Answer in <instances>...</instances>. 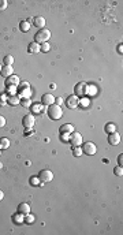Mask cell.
<instances>
[{"mask_svg": "<svg viewBox=\"0 0 123 235\" xmlns=\"http://www.w3.org/2000/svg\"><path fill=\"white\" fill-rule=\"evenodd\" d=\"M69 142L72 145V148H74V146H79L81 144H82V135L77 131H72L71 137L69 138Z\"/></svg>", "mask_w": 123, "mask_h": 235, "instance_id": "8992f818", "label": "cell"}, {"mask_svg": "<svg viewBox=\"0 0 123 235\" xmlns=\"http://www.w3.org/2000/svg\"><path fill=\"white\" fill-rule=\"evenodd\" d=\"M41 103L44 104V105H52V104H55V96L49 94V93H47V94H44L43 97H41Z\"/></svg>", "mask_w": 123, "mask_h": 235, "instance_id": "8fae6325", "label": "cell"}, {"mask_svg": "<svg viewBox=\"0 0 123 235\" xmlns=\"http://www.w3.org/2000/svg\"><path fill=\"white\" fill-rule=\"evenodd\" d=\"M55 104H56V105H59V107H62L64 104V100L62 97H56V98H55Z\"/></svg>", "mask_w": 123, "mask_h": 235, "instance_id": "83f0119b", "label": "cell"}, {"mask_svg": "<svg viewBox=\"0 0 123 235\" xmlns=\"http://www.w3.org/2000/svg\"><path fill=\"white\" fill-rule=\"evenodd\" d=\"M27 52L29 53H38L40 52V44H37V42H30L29 47H27Z\"/></svg>", "mask_w": 123, "mask_h": 235, "instance_id": "9a60e30c", "label": "cell"}, {"mask_svg": "<svg viewBox=\"0 0 123 235\" xmlns=\"http://www.w3.org/2000/svg\"><path fill=\"white\" fill-rule=\"evenodd\" d=\"M0 155H2V151H0Z\"/></svg>", "mask_w": 123, "mask_h": 235, "instance_id": "74e56055", "label": "cell"}, {"mask_svg": "<svg viewBox=\"0 0 123 235\" xmlns=\"http://www.w3.org/2000/svg\"><path fill=\"white\" fill-rule=\"evenodd\" d=\"M66 105L69 107L70 109H75L78 105H79V98L77 97V96H69V97L66 98Z\"/></svg>", "mask_w": 123, "mask_h": 235, "instance_id": "ba28073f", "label": "cell"}, {"mask_svg": "<svg viewBox=\"0 0 123 235\" xmlns=\"http://www.w3.org/2000/svg\"><path fill=\"white\" fill-rule=\"evenodd\" d=\"M19 85V78L16 75H11V77L5 78V86H16Z\"/></svg>", "mask_w": 123, "mask_h": 235, "instance_id": "4fadbf2b", "label": "cell"}, {"mask_svg": "<svg viewBox=\"0 0 123 235\" xmlns=\"http://www.w3.org/2000/svg\"><path fill=\"white\" fill-rule=\"evenodd\" d=\"M3 197H4V193H3V191H2V190H0V201H2V200H3Z\"/></svg>", "mask_w": 123, "mask_h": 235, "instance_id": "e575fe53", "label": "cell"}, {"mask_svg": "<svg viewBox=\"0 0 123 235\" xmlns=\"http://www.w3.org/2000/svg\"><path fill=\"white\" fill-rule=\"evenodd\" d=\"M18 213L21 215H26V213H30V205L26 202H22L18 205Z\"/></svg>", "mask_w": 123, "mask_h": 235, "instance_id": "5bb4252c", "label": "cell"}, {"mask_svg": "<svg viewBox=\"0 0 123 235\" xmlns=\"http://www.w3.org/2000/svg\"><path fill=\"white\" fill-rule=\"evenodd\" d=\"M14 74V70L12 66H3L2 67V71H0V75H3L4 78H8Z\"/></svg>", "mask_w": 123, "mask_h": 235, "instance_id": "7c38bea8", "label": "cell"}, {"mask_svg": "<svg viewBox=\"0 0 123 235\" xmlns=\"http://www.w3.org/2000/svg\"><path fill=\"white\" fill-rule=\"evenodd\" d=\"M5 7H7V2H0V10H5Z\"/></svg>", "mask_w": 123, "mask_h": 235, "instance_id": "d6a6232c", "label": "cell"}, {"mask_svg": "<svg viewBox=\"0 0 123 235\" xmlns=\"http://www.w3.org/2000/svg\"><path fill=\"white\" fill-rule=\"evenodd\" d=\"M72 155L77 156V157H79L81 155H82V149L78 148V146H74V149H72Z\"/></svg>", "mask_w": 123, "mask_h": 235, "instance_id": "d4e9b609", "label": "cell"}, {"mask_svg": "<svg viewBox=\"0 0 123 235\" xmlns=\"http://www.w3.org/2000/svg\"><path fill=\"white\" fill-rule=\"evenodd\" d=\"M108 142H110V145H118V144H121V135L118 134V133H112V134H108Z\"/></svg>", "mask_w": 123, "mask_h": 235, "instance_id": "30bf717a", "label": "cell"}, {"mask_svg": "<svg viewBox=\"0 0 123 235\" xmlns=\"http://www.w3.org/2000/svg\"><path fill=\"white\" fill-rule=\"evenodd\" d=\"M19 29H21L22 32H25V33L29 32L30 30V23L27 21H22L21 23H19Z\"/></svg>", "mask_w": 123, "mask_h": 235, "instance_id": "d6986e66", "label": "cell"}, {"mask_svg": "<svg viewBox=\"0 0 123 235\" xmlns=\"http://www.w3.org/2000/svg\"><path fill=\"white\" fill-rule=\"evenodd\" d=\"M23 127L25 129H27V130H32L33 129V126H34V123H36V118H34V115L33 114H27L26 116L23 118Z\"/></svg>", "mask_w": 123, "mask_h": 235, "instance_id": "52a82bcc", "label": "cell"}, {"mask_svg": "<svg viewBox=\"0 0 123 235\" xmlns=\"http://www.w3.org/2000/svg\"><path fill=\"white\" fill-rule=\"evenodd\" d=\"M122 160H123V155L121 153V156H119V157H118V161H119V166H122V164H123V161H122Z\"/></svg>", "mask_w": 123, "mask_h": 235, "instance_id": "836d02e7", "label": "cell"}, {"mask_svg": "<svg viewBox=\"0 0 123 235\" xmlns=\"http://www.w3.org/2000/svg\"><path fill=\"white\" fill-rule=\"evenodd\" d=\"M49 49H51V45H49L48 42H43V44L40 45V52H48Z\"/></svg>", "mask_w": 123, "mask_h": 235, "instance_id": "603a6c76", "label": "cell"}, {"mask_svg": "<svg viewBox=\"0 0 123 235\" xmlns=\"http://www.w3.org/2000/svg\"><path fill=\"white\" fill-rule=\"evenodd\" d=\"M32 108L34 109V112H37V114H38V112H41V105H40V104H34Z\"/></svg>", "mask_w": 123, "mask_h": 235, "instance_id": "4dcf8cb0", "label": "cell"}, {"mask_svg": "<svg viewBox=\"0 0 123 235\" xmlns=\"http://www.w3.org/2000/svg\"><path fill=\"white\" fill-rule=\"evenodd\" d=\"M114 172H115V175H116V176H122V175H123V168H122V166L115 167Z\"/></svg>", "mask_w": 123, "mask_h": 235, "instance_id": "484cf974", "label": "cell"}, {"mask_svg": "<svg viewBox=\"0 0 123 235\" xmlns=\"http://www.w3.org/2000/svg\"><path fill=\"white\" fill-rule=\"evenodd\" d=\"M88 89H89V85L86 82H78L74 87V92L77 97H83V96L88 94Z\"/></svg>", "mask_w": 123, "mask_h": 235, "instance_id": "3957f363", "label": "cell"}, {"mask_svg": "<svg viewBox=\"0 0 123 235\" xmlns=\"http://www.w3.org/2000/svg\"><path fill=\"white\" fill-rule=\"evenodd\" d=\"M21 103H22V107H26V108H30V107H32V100H30V98H23Z\"/></svg>", "mask_w": 123, "mask_h": 235, "instance_id": "cb8c5ba5", "label": "cell"}, {"mask_svg": "<svg viewBox=\"0 0 123 235\" xmlns=\"http://www.w3.org/2000/svg\"><path fill=\"white\" fill-rule=\"evenodd\" d=\"M3 63H4V66H12V63H14V58H12L11 55L4 56V59H3Z\"/></svg>", "mask_w": 123, "mask_h": 235, "instance_id": "44dd1931", "label": "cell"}, {"mask_svg": "<svg viewBox=\"0 0 123 235\" xmlns=\"http://www.w3.org/2000/svg\"><path fill=\"white\" fill-rule=\"evenodd\" d=\"M38 179L41 183H48L54 179V172H51L49 169H43V171L38 174Z\"/></svg>", "mask_w": 123, "mask_h": 235, "instance_id": "277c9868", "label": "cell"}, {"mask_svg": "<svg viewBox=\"0 0 123 235\" xmlns=\"http://www.w3.org/2000/svg\"><path fill=\"white\" fill-rule=\"evenodd\" d=\"M33 26L38 27V29H44V26H45V18L44 16H34L33 18Z\"/></svg>", "mask_w": 123, "mask_h": 235, "instance_id": "9c48e42d", "label": "cell"}, {"mask_svg": "<svg viewBox=\"0 0 123 235\" xmlns=\"http://www.w3.org/2000/svg\"><path fill=\"white\" fill-rule=\"evenodd\" d=\"M5 103H7V96L2 94V96H0V105H4Z\"/></svg>", "mask_w": 123, "mask_h": 235, "instance_id": "f1b7e54d", "label": "cell"}, {"mask_svg": "<svg viewBox=\"0 0 123 235\" xmlns=\"http://www.w3.org/2000/svg\"><path fill=\"white\" fill-rule=\"evenodd\" d=\"M10 146V140L8 138H0V149H7Z\"/></svg>", "mask_w": 123, "mask_h": 235, "instance_id": "ffe728a7", "label": "cell"}, {"mask_svg": "<svg viewBox=\"0 0 123 235\" xmlns=\"http://www.w3.org/2000/svg\"><path fill=\"white\" fill-rule=\"evenodd\" d=\"M122 49H123V47H122V44H121V45H119V47H118V51H119V53H122Z\"/></svg>", "mask_w": 123, "mask_h": 235, "instance_id": "d590c367", "label": "cell"}, {"mask_svg": "<svg viewBox=\"0 0 123 235\" xmlns=\"http://www.w3.org/2000/svg\"><path fill=\"white\" fill-rule=\"evenodd\" d=\"M74 131V126L72 124H63V126L60 127V133H72Z\"/></svg>", "mask_w": 123, "mask_h": 235, "instance_id": "ac0fdd59", "label": "cell"}, {"mask_svg": "<svg viewBox=\"0 0 123 235\" xmlns=\"http://www.w3.org/2000/svg\"><path fill=\"white\" fill-rule=\"evenodd\" d=\"M34 220H36V217L33 216V215H30V213H26V217H23V222H26L27 224H32Z\"/></svg>", "mask_w": 123, "mask_h": 235, "instance_id": "7402d4cb", "label": "cell"}, {"mask_svg": "<svg viewBox=\"0 0 123 235\" xmlns=\"http://www.w3.org/2000/svg\"><path fill=\"white\" fill-rule=\"evenodd\" d=\"M63 115V111H62V107L56 105V104H52V105L48 107V118L52 119V120H59Z\"/></svg>", "mask_w": 123, "mask_h": 235, "instance_id": "7a4b0ae2", "label": "cell"}, {"mask_svg": "<svg viewBox=\"0 0 123 235\" xmlns=\"http://www.w3.org/2000/svg\"><path fill=\"white\" fill-rule=\"evenodd\" d=\"M60 138H62V141H69V134L67 133H60Z\"/></svg>", "mask_w": 123, "mask_h": 235, "instance_id": "f546056e", "label": "cell"}, {"mask_svg": "<svg viewBox=\"0 0 123 235\" xmlns=\"http://www.w3.org/2000/svg\"><path fill=\"white\" fill-rule=\"evenodd\" d=\"M104 130L107 134H112V133H116V126L114 123H107L104 127Z\"/></svg>", "mask_w": 123, "mask_h": 235, "instance_id": "e0dca14e", "label": "cell"}, {"mask_svg": "<svg viewBox=\"0 0 123 235\" xmlns=\"http://www.w3.org/2000/svg\"><path fill=\"white\" fill-rule=\"evenodd\" d=\"M4 126H5V118L0 115V129H2V127H4Z\"/></svg>", "mask_w": 123, "mask_h": 235, "instance_id": "1f68e13d", "label": "cell"}, {"mask_svg": "<svg viewBox=\"0 0 123 235\" xmlns=\"http://www.w3.org/2000/svg\"><path fill=\"white\" fill-rule=\"evenodd\" d=\"M40 179L38 178H30V185L32 186H37V185H40Z\"/></svg>", "mask_w": 123, "mask_h": 235, "instance_id": "4316f807", "label": "cell"}, {"mask_svg": "<svg viewBox=\"0 0 123 235\" xmlns=\"http://www.w3.org/2000/svg\"><path fill=\"white\" fill-rule=\"evenodd\" d=\"M7 103L8 104H11V105H16V104H19L21 103V97L19 96H10V97L7 98Z\"/></svg>", "mask_w": 123, "mask_h": 235, "instance_id": "2e32d148", "label": "cell"}, {"mask_svg": "<svg viewBox=\"0 0 123 235\" xmlns=\"http://www.w3.org/2000/svg\"><path fill=\"white\" fill-rule=\"evenodd\" d=\"M2 67H3V66H2V64H0V71H2Z\"/></svg>", "mask_w": 123, "mask_h": 235, "instance_id": "8d00e7d4", "label": "cell"}, {"mask_svg": "<svg viewBox=\"0 0 123 235\" xmlns=\"http://www.w3.org/2000/svg\"><path fill=\"white\" fill-rule=\"evenodd\" d=\"M51 38V30H48V29H41V30H38L37 33H36V36H34V42H37V44H43V42H48V40Z\"/></svg>", "mask_w": 123, "mask_h": 235, "instance_id": "6da1fadb", "label": "cell"}, {"mask_svg": "<svg viewBox=\"0 0 123 235\" xmlns=\"http://www.w3.org/2000/svg\"><path fill=\"white\" fill-rule=\"evenodd\" d=\"M96 151H97L96 145H94L93 142H90V141L85 142V144H83V146H82V153L88 155V156H92V155H94V153H96Z\"/></svg>", "mask_w": 123, "mask_h": 235, "instance_id": "5b68a950", "label": "cell"}]
</instances>
